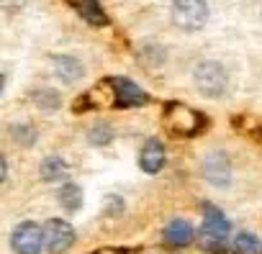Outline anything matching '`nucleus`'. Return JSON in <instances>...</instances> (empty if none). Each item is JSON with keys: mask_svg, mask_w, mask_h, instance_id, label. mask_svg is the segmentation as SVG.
Wrapping results in <instances>:
<instances>
[{"mask_svg": "<svg viewBox=\"0 0 262 254\" xmlns=\"http://www.w3.org/2000/svg\"><path fill=\"white\" fill-rule=\"evenodd\" d=\"M206 18H208L206 0H175L172 3V21L185 31L201 29L206 24Z\"/></svg>", "mask_w": 262, "mask_h": 254, "instance_id": "nucleus-1", "label": "nucleus"}, {"mask_svg": "<svg viewBox=\"0 0 262 254\" xmlns=\"http://www.w3.org/2000/svg\"><path fill=\"white\" fill-rule=\"evenodd\" d=\"M195 85L203 95L219 98L226 90V72L219 62H201L195 67Z\"/></svg>", "mask_w": 262, "mask_h": 254, "instance_id": "nucleus-2", "label": "nucleus"}, {"mask_svg": "<svg viewBox=\"0 0 262 254\" xmlns=\"http://www.w3.org/2000/svg\"><path fill=\"white\" fill-rule=\"evenodd\" d=\"M41 236H44V246L52 251V254H62L72 246L75 241V231L67 221L62 218H49L41 228Z\"/></svg>", "mask_w": 262, "mask_h": 254, "instance_id": "nucleus-3", "label": "nucleus"}, {"mask_svg": "<svg viewBox=\"0 0 262 254\" xmlns=\"http://www.w3.org/2000/svg\"><path fill=\"white\" fill-rule=\"evenodd\" d=\"M11 244L18 254H39L41 246H44V236H41V228L31 221H24L16 226L13 236H11Z\"/></svg>", "mask_w": 262, "mask_h": 254, "instance_id": "nucleus-4", "label": "nucleus"}, {"mask_svg": "<svg viewBox=\"0 0 262 254\" xmlns=\"http://www.w3.org/2000/svg\"><path fill=\"white\" fill-rule=\"evenodd\" d=\"M165 121H167L170 129L178 131V134H195L201 129V123H203V118L195 110H190V108H185L180 103H172L165 110Z\"/></svg>", "mask_w": 262, "mask_h": 254, "instance_id": "nucleus-5", "label": "nucleus"}, {"mask_svg": "<svg viewBox=\"0 0 262 254\" xmlns=\"http://www.w3.org/2000/svg\"><path fill=\"white\" fill-rule=\"evenodd\" d=\"M203 234H206V239H211L213 244H221V241L226 239V234H229V221H226V216H224L219 208H213V205H206V211H203Z\"/></svg>", "mask_w": 262, "mask_h": 254, "instance_id": "nucleus-6", "label": "nucleus"}, {"mask_svg": "<svg viewBox=\"0 0 262 254\" xmlns=\"http://www.w3.org/2000/svg\"><path fill=\"white\" fill-rule=\"evenodd\" d=\"M203 175H206V180H208V182H213V185H219V188L229 185V177H231L229 157H226V154H221V152H216V154L206 157V162H203Z\"/></svg>", "mask_w": 262, "mask_h": 254, "instance_id": "nucleus-7", "label": "nucleus"}, {"mask_svg": "<svg viewBox=\"0 0 262 254\" xmlns=\"http://www.w3.org/2000/svg\"><path fill=\"white\" fill-rule=\"evenodd\" d=\"M111 90L116 103L121 105H144L147 103V93L142 87H137V82L131 80H111Z\"/></svg>", "mask_w": 262, "mask_h": 254, "instance_id": "nucleus-8", "label": "nucleus"}, {"mask_svg": "<svg viewBox=\"0 0 262 254\" xmlns=\"http://www.w3.org/2000/svg\"><path fill=\"white\" fill-rule=\"evenodd\" d=\"M139 165H142V170L149 172V175L160 172L162 165H165V147H162L157 139H149V142L144 144L142 154H139Z\"/></svg>", "mask_w": 262, "mask_h": 254, "instance_id": "nucleus-9", "label": "nucleus"}, {"mask_svg": "<svg viewBox=\"0 0 262 254\" xmlns=\"http://www.w3.org/2000/svg\"><path fill=\"white\" fill-rule=\"evenodd\" d=\"M193 226L188 223V221H170L167 223V228H165V241L167 244H172V246H185V244H190L193 241Z\"/></svg>", "mask_w": 262, "mask_h": 254, "instance_id": "nucleus-10", "label": "nucleus"}, {"mask_svg": "<svg viewBox=\"0 0 262 254\" xmlns=\"http://www.w3.org/2000/svg\"><path fill=\"white\" fill-rule=\"evenodd\" d=\"M54 72L57 77H62L64 82H75L82 77V64L75 59V57H54Z\"/></svg>", "mask_w": 262, "mask_h": 254, "instance_id": "nucleus-11", "label": "nucleus"}, {"mask_svg": "<svg viewBox=\"0 0 262 254\" xmlns=\"http://www.w3.org/2000/svg\"><path fill=\"white\" fill-rule=\"evenodd\" d=\"M64 175H67V165H64L59 157H47V159L41 162V177H44V180L57 182V180H62Z\"/></svg>", "mask_w": 262, "mask_h": 254, "instance_id": "nucleus-12", "label": "nucleus"}, {"mask_svg": "<svg viewBox=\"0 0 262 254\" xmlns=\"http://www.w3.org/2000/svg\"><path fill=\"white\" fill-rule=\"evenodd\" d=\"M59 203H62L67 211H77V208L82 205V190H80L75 182L62 185V190H59Z\"/></svg>", "mask_w": 262, "mask_h": 254, "instance_id": "nucleus-13", "label": "nucleus"}, {"mask_svg": "<svg viewBox=\"0 0 262 254\" xmlns=\"http://www.w3.org/2000/svg\"><path fill=\"white\" fill-rule=\"evenodd\" d=\"M234 249L236 254H262V241L254 234H239L234 239Z\"/></svg>", "mask_w": 262, "mask_h": 254, "instance_id": "nucleus-14", "label": "nucleus"}, {"mask_svg": "<svg viewBox=\"0 0 262 254\" xmlns=\"http://www.w3.org/2000/svg\"><path fill=\"white\" fill-rule=\"evenodd\" d=\"M90 142H93V144H105V142H111V129H108V126H103V123H98L95 129L90 131Z\"/></svg>", "mask_w": 262, "mask_h": 254, "instance_id": "nucleus-15", "label": "nucleus"}, {"mask_svg": "<svg viewBox=\"0 0 262 254\" xmlns=\"http://www.w3.org/2000/svg\"><path fill=\"white\" fill-rule=\"evenodd\" d=\"M3 180H6V159L0 157V182H3Z\"/></svg>", "mask_w": 262, "mask_h": 254, "instance_id": "nucleus-16", "label": "nucleus"}, {"mask_svg": "<svg viewBox=\"0 0 262 254\" xmlns=\"http://www.w3.org/2000/svg\"><path fill=\"white\" fill-rule=\"evenodd\" d=\"M95 254H123V251H118V249H98Z\"/></svg>", "mask_w": 262, "mask_h": 254, "instance_id": "nucleus-17", "label": "nucleus"}, {"mask_svg": "<svg viewBox=\"0 0 262 254\" xmlns=\"http://www.w3.org/2000/svg\"><path fill=\"white\" fill-rule=\"evenodd\" d=\"M0 93H3V75H0Z\"/></svg>", "mask_w": 262, "mask_h": 254, "instance_id": "nucleus-18", "label": "nucleus"}]
</instances>
